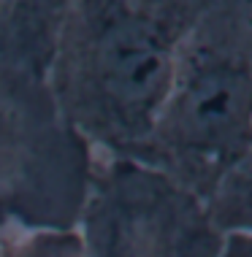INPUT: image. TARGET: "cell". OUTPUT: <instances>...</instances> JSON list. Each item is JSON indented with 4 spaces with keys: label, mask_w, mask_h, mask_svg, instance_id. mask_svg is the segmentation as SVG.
I'll return each mask as SVG.
<instances>
[{
    "label": "cell",
    "mask_w": 252,
    "mask_h": 257,
    "mask_svg": "<svg viewBox=\"0 0 252 257\" xmlns=\"http://www.w3.org/2000/svg\"><path fill=\"white\" fill-rule=\"evenodd\" d=\"M95 160L46 76L0 68V230H73Z\"/></svg>",
    "instance_id": "3"
},
{
    "label": "cell",
    "mask_w": 252,
    "mask_h": 257,
    "mask_svg": "<svg viewBox=\"0 0 252 257\" xmlns=\"http://www.w3.org/2000/svg\"><path fill=\"white\" fill-rule=\"evenodd\" d=\"M0 257H84L76 230H6Z\"/></svg>",
    "instance_id": "6"
},
{
    "label": "cell",
    "mask_w": 252,
    "mask_h": 257,
    "mask_svg": "<svg viewBox=\"0 0 252 257\" xmlns=\"http://www.w3.org/2000/svg\"><path fill=\"white\" fill-rule=\"evenodd\" d=\"M214 0H68L46 84L101 157H130L152 127L179 52Z\"/></svg>",
    "instance_id": "1"
},
{
    "label": "cell",
    "mask_w": 252,
    "mask_h": 257,
    "mask_svg": "<svg viewBox=\"0 0 252 257\" xmlns=\"http://www.w3.org/2000/svg\"><path fill=\"white\" fill-rule=\"evenodd\" d=\"M68 0H0V68L46 76Z\"/></svg>",
    "instance_id": "5"
},
{
    "label": "cell",
    "mask_w": 252,
    "mask_h": 257,
    "mask_svg": "<svg viewBox=\"0 0 252 257\" xmlns=\"http://www.w3.org/2000/svg\"><path fill=\"white\" fill-rule=\"evenodd\" d=\"M3 233H6V230H0V238H3Z\"/></svg>",
    "instance_id": "8"
},
{
    "label": "cell",
    "mask_w": 252,
    "mask_h": 257,
    "mask_svg": "<svg viewBox=\"0 0 252 257\" xmlns=\"http://www.w3.org/2000/svg\"><path fill=\"white\" fill-rule=\"evenodd\" d=\"M128 160L160 171L201 206L236 171L252 168V0H214L198 19Z\"/></svg>",
    "instance_id": "2"
},
{
    "label": "cell",
    "mask_w": 252,
    "mask_h": 257,
    "mask_svg": "<svg viewBox=\"0 0 252 257\" xmlns=\"http://www.w3.org/2000/svg\"><path fill=\"white\" fill-rule=\"evenodd\" d=\"M220 257H252V233L225 235Z\"/></svg>",
    "instance_id": "7"
},
{
    "label": "cell",
    "mask_w": 252,
    "mask_h": 257,
    "mask_svg": "<svg viewBox=\"0 0 252 257\" xmlns=\"http://www.w3.org/2000/svg\"><path fill=\"white\" fill-rule=\"evenodd\" d=\"M73 230L84 257H220L225 244L185 187L136 160L101 155Z\"/></svg>",
    "instance_id": "4"
}]
</instances>
